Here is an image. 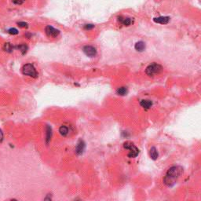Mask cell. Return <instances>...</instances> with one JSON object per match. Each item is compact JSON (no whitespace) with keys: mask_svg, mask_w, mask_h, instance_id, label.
I'll list each match as a JSON object with an SVG mask.
<instances>
[{"mask_svg":"<svg viewBox=\"0 0 201 201\" xmlns=\"http://www.w3.org/2000/svg\"><path fill=\"white\" fill-rule=\"evenodd\" d=\"M182 172H183V169L180 166H174L169 168V170L167 171L163 178L164 184L168 187H172L176 183L177 180L179 178Z\"/></svg>","mask_w":201,"mask_h":201,"instance_id":"1","label":"cell"},{"mask_svg":"<svg viewBox=\"0 0 201 201\" xmlns=\"http://www.w3.org/2000/svg\"><path fill=\"white\" fill-rule=\"evenodd\" d=\"M127 88L125 87H119L116 90V93L117 94L120 95V96H125V95L127 94Z\"/></svg>","mask_w":201,"mask_h":201,"instance_id":"16","label":"cell"},{"mask_svg":"<svg viewBox=\"0 0 201 201\" xmlns=\"http://www.w3.org/2000/svg\"><path fill=\"white\" fill-rule=\"evenodd\" d=\"M3 50H5L6 52L8 53H12L14 51V50L15 49V46H14L13 44H11L10 43H6L4 45H3Z\"/></svg>","mask_w":201,"mask_h":201,"instance_id":"14","label":"cell"},{"mask_svg":"<svg viewBox=\"0 0 201 201\" xmlns=\"http://www.w3.org/2000/svg\"><path fill=\"white\" fill-rule=\"evenodd\" d=\"M17 25H18L20 28H28V27H29L28 23H26V22H24V21L17 22Z\"/></svg>","mask_w":201,"mask_h":201,"instance_id":"20","label":"cell"},{"mask_svg":"<svg viewBox=\"0 0 201 201\" xmlns=\"http://www.w3.org/2000/svg\"><path fill=\"white\" fill-rule=\"evenodd\" d=\"M45 32L46 34V36L50 38H56L59 36L60 31L58 29H55L51 25H47L45 28Z\"/></svg>","mask_w":201,"mask_h":201,"instance_id":"5","label":"cell"},{"mask_svg":"<svg viewBox=\"0 0 201 201\" xmlns=\"http://www.w3.org/2000/svg\"><path fill=\"white\" fill-rule=\"evenodd\" d=\"M83 50L84 54L89 57H94L97 55V50L92 46H83Z\"/></svg>","mask_w":201,"mask_h":201,"instance_id":"6","label":"cell"},{"mask_svg":"<svg viewBox=\"0 0 201 201\" xmlns=\"http://www.w3.org/2000/svg\"><path fill=\"white\" fill-rule=\"evenodd\" d=\"M118 21L123 26H129L132 24V19L130 17H119Z\"/></svg>","mask_w":201,"mask_h":201,"instance_id":"8","label":"cell"},{"mask_svg":"<svg viewBox=\"0 0 201 201\" xmlns=\"http://www.w3.org/2000/svg\"><path fill=\"white\" fill-rule=\"evenodd\" d=\"M59 133L62 136H67L69 134V127L66 126H62L59 128Z\"/></svg>","mask_w":201,"mask_h":201,"instance_id":"17","label":"cell"},{"mask_svg":"<svg viewBox=\"0 0 201 201\" xmlns=\"http://www.w3.org/2000/svg\"><path fill=\"white\" fill-rule=\"evenodd\" d=\"M134 49L138 52H142L145 50V43L142 41H139L137 43H135L134 45Z\"/></svg>","mask_w":201,"mask_h":201,"instance_id":"12","label":"cell"},{"mask_svg":"<svg viewBox=\"0 0 201 201\" xmlns=\"http://www.w3.org/2000/svg\"><path fill=\"white\" fill-rule=\"evenodd\" d=\"M86 149V144L85 142H83V140H79L76 144V152L77 155H82L83 153V152L85 151Z\"/></svg>","mask_w":201,"mask_h":201,"instance_id":"7","label":"cell"},{"mask_svg":"<svg viewBox=\"0 0 201 201\" xmlns=\"http://www.w3.org/2000/svg\"><path fill=\"white\" fill-rule=\"evenodd\" d=\"M12 3L15 5H22L25 3V0H11Z\"/></svg>","mask_w":201,"mask_h":201,"instance_id":"19","label":"cell"},{"mask_svg":"<svg viewBox=\"0 0 201 201\" xmlns=\"http://www.w3.org/2000/svg\"><path fill=\"white\" fill-rule=\"evenodd\" d=\"M123 148L129 150V153L127 154V156L129 158H135V157H137V156H138V154H139V149H137V147L135 146L132 142H125V143L123 144Z\"/></svg>","mask_w":201,"mask_h":201,"instance_id":"4","label":"cell"},{"mask_svg":"<svg viewBox=\"0 0 201 201\" xmlns=\"http://www.w3.org/2000/svg\"><path fill=\"white\" fill-rule=\"evenodd\" d=\"M162 71H163V67L156 62L149 64L145 69V73L147 76H150V77H153V76L158 75Z\"/></svg>","mask_w":201,"mask_h":201,"instance_id":"2","label":"cell"},{"mask_svg":"<svg viewBox=\"0 0 201 201\" xmlns=\"http://www.w3.org/2000/svg\"><path fill=\"white\" fill-rule=\"evenodd\" d=\"M3 141V133L2 130L0 129V142H2Z\"/></svg>","mask_w":201,"mask_h":201,"instance_id":"22","label":"cell"},{"mask_svg":"<svg viewBox=\"0 0 201 201\" xmlns=\"http://www.w3.org/2000/svg\"><path fill=\"white\" fill-rule=\"evenodd\" d=\"M52 128H51L50 126L47 125L46 128V144H49V142H50L51 137H52Z\"/></svg>","mask_w":201,"mask_h":201,"instance_id":"10","label":"cell"},{"mask_svg":"<svg viewBox=\"0 0 201 201\" xmlns=\"http://www.w3.org/2000/svg\"><path fill=\"white\" fill-rule=\"evenodd\" d=\"M94 28V25L92 24H84V26H83V29H85V30H91V29H93Z\"/></svg>","mask_w":201,"mask_h":201,"instance_id":"21","label":"cell"},{"mask_svg":"<svg viewBox=\"0 0 201 201\" xmlns=\"http://www.w3.org/2000/svg\"><path fill=\"white\" fill-rule=\"evenodd\" d=\"M22 73L24 74V76H30L31 78L36 79L39 76V73L36 71V68L34 67L32 64H25L22 68Z\"/></svg>","mask_w":201,"mask_h":201,"instance_id":"3","label":"cell"},{"mask_svg":"<svg viewBox=\"0 0 201 201\" xmlns=\"http://www.w3.org/2000/svg\"><path fill=\"white\" fill-rule=\"evenodd\" d=\"M149 156H150L152 160H157L159 156V153L158 152H157V149H156V147H152L151 149H150V150H149Z\"/></svg>","mask_w":201,"mask_h":201,"instance_id":"13","label":"cell"},{"mask_svg":"<svg viewBox=\"0 0 201 201\" xmlns=\"http://www.w3.org/2000/svg\"><path fill=\"white\" fill-rule=\"evenodd\" d=\"M140 105L144 109H149L152 106V102L150 100H142L140 102Z\"/></svg>","mask_w":201,"mask_h":201,"instance_id":"11","label":"cell"},{"mask_svg":"<svg viewBox=\"0 0 201 201\" xmlns=\"http://www.w3.org/2000/svg\"><path fill=\"white\" fill-rule=\"evenodd\" d=\"M7 32L9 34H10V35H17V34L19 33L18 30L17 29H15V28H10V29H8Z\"/></svg>","mask_w":201,"mask_h":201,"instance_id":"18","label":"cell"},{"mask_svg":"<svg viewBox=\"0 0 201 201\" xmlns=\"http://www.w3.org/2000/svg\"><path fill=\"white\" fill-rule=\"evenodd\" d=\"M154 22L156 23H158V24H167L169 23L170 21V17H155L153 18Z\"/></svg>","mask_w":201,"mask_h":201,"instance_id":"9","label":"cell"},{"mask_svg":"<svg viewBox=\"0 0 201 201\" xmlns=\"http://www.w3.org/2000/svg\"><path fill=\"white\" fill-rule=\"evenodd\" d=\"M15 49H17L19 50L22 53V54H25L29 50V46L26 45V44H21V45H18L17 46H15Z\"/></svg>","mask_w":201,"mask_h":201,"instance_id":"15","label":"cell"}]
</instances>
